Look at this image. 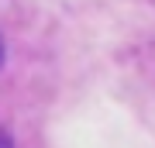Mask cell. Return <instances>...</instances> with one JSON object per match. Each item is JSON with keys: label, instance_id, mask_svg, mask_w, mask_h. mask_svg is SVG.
<instances>
[{"label": "cell", "instance_id": "cell-1", "mask_svg": "<svg viewBox=\"0 0 155 148\" xmlns=\"http://www.w3.org/2000/svg\"><path fill=\"white\" fill-rule=\"evenodd\" d=\"M0 148H14V141H11V134H7L4 127H0Z\"/></svg>", "mask_w": 155, "mask_h": 148}, {"label": "cell", "instance_id": "cell-2", "mask_svg": "<svg viewBox=\"0 0 155 148\" xmlns=\"http://www.w3.org/2000/svg\"><path fill=\"white\" fill-rule=\"evenodd\" d=\"M0 62H4V41H0Z\"/></svg>", "mask_w": 155, "mask_h": 148}]
</instances>
